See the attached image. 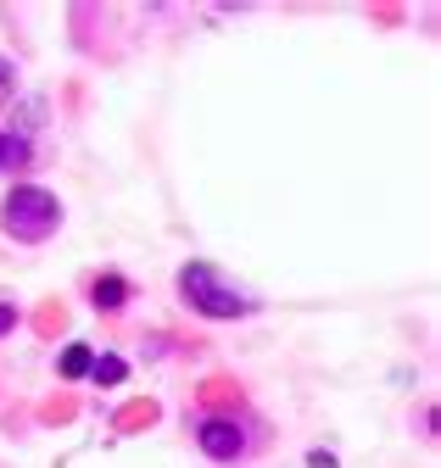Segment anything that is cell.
<instances>
[{"instance_id": "6da1fadb", "label": "cell", "mask_w": 441, "mask_h": 468, "mask_svg": "<svg viewBox=\"0 0 441 468\" xmlns=\"http://www.w3.org/2000/svg\"><path fill=\"white\" fill-rule=\"evenodd\" d=\"M0 223H6L12 240L39 246V240H50V234L62 229V201L50 190H39V185H17L6 196V207H0Z\"/></svg>"}, {"instance_id": "7a4b0ae2", "label": "cell", "mask_w": 441, "mask_h": 468, "mask_svg": "<svg viewBox=\"0 0 441 468\" xmlns=\"http://www.w3.org/2000/svg\"><path fill=\"white\" fill-rule=\"evenodd\" d=\"M179 290H185V302H190L201 318H246V313H252V302H246L212 262H185Z\"/></svg>"}, {"instance_id": "3957f363", "label": "cell", "mask_w": 441, "mask_h": 468, "mask_svg": "<svg viewBox=\"0 0 441 468\" xmlns=\"http://www.w3.org/2000/svg\"><path fill=\"white\" fill-rule=\"evenodd\" d=\"M196 441H201V452L218 457V463H230V457L246 452V435H241V424H230V419H201Z\"/></svg>"}, {"instance_id": "277c9868", "label": "cell", "mask_w": 441, "mask_h": 468, "mask_svg": "<svg viewBox=\"0 0 441 468\" xmlns=\"http://www.w3.org/2000/svg\"><path fill=\"white\" fill-rule=\"evenodd\" d=\"M57 368H62V379H84V374H90V368H95V351H90V346H79V340H73V346H68V351H62V363H57Z\"/></svg>"}, {"instance_id": "5b68a950", "label": "cell", "mask_w": 441, "mask_h": 468, "mask_svg": "<svg viewBox=\"0 0 441 468\" xmlns=\"http://www.w3.org/2000/svg\"><path fill=\"white\" fill-rule=\"evenodd\" d=\"M28 162V140H17L12 129H0V173H12Z\"/></svg>"}, {"instance_id": "8992f818", "label": "cell", "mask_w": 441, "mask_h": 468, "mask_svg": "<svg viewBox=\"0 0 441 468\" xmlns=\"http://www.w3.org/2000/svg\"><path fill=\"white\" fill-rule=\"evenodd\" d=\"M124 302H129V284H124V279H101V284H95V307L118 313Z\"/></svg>"}, {"instance_id": "52a82bcc", "label": "cell", "mask_w": 441, "mask_h": 468, "mask_svg": "<svg viewBox=\"0 0 441 468\" xmlns=\"http://www.w3.org/2000/svg\"><path fill=\"white\" fill-rule=\"evenodd\" d=\"M101 385H124V363L118 357H95V368H90Z\"/></svg>"}, {"instance_id": "ba28073f", "label": "cell", "mask_w": 441, "mask_h": 468, "mask_svg": "<svg viewBox=\"0 0 441 468\" xmlns=\"http://www.w3.org/2000/svg\"><path fill=\"white\" fill-rule=\"evenodd\" d=\"M12 95H17V68L0 62V106H12Z\"/></svg>"}, {"instance_id": "9c48e42d", "label": "cell", "mask_w": 441, "mask_h": 468, "mask_svg": "<svg viewBox=\"0 0 441 468\" xmlns=\"http://www.w3.org/2000/svg\"><path fill=\"white\" fill-rule=\"evenodd\" d=\"M12 324H17V307H0V335H6Z\"/></svg>"}]
</instances>
